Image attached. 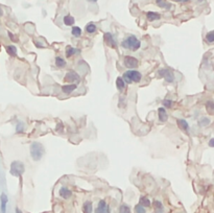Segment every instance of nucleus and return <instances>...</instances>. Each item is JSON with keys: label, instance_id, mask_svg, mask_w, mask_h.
Returning a JSON list of instances; mask_svg holds the SVG:
<instances>
[{"label": "nucleus", "instance_id": "nucleus-1", "mask_svg": "<svg viewBox=\"0 0 214 213\" xmlns=\"http://www.w3.org/2000/svg\"><path fill=\"white\" fill-rule=\"evenodd\" d=\"M29 151H30V157L33 161H40L45 154V148H44L43 144L40 142L31 143L29 146Z\"/></svg>", "mask_w": 214, "mask_h": 213}, {"label": "nucleus", "instance_id": "nucleus-2", "mask_svg": "<svg viewBox=\"0 0 214 213\" xmlns=\"http://www.w3.org/2000/svg\"><path fill=\"white\" fill-rule=\"evenodd\" d=\"M121 46L126 49H130L133 51H137V50L140 48L141 46V42L137 39L136 36L134 35H130L121 42Z\"/></svg>", "mask_w": 214, "mask_h": 213}, {"label": "nucleus", "instance_id": "nucleus-3", "mask_svg": "<svg viewBox=\"0 0 214 213\" xmlns=\"http://www.w3.org/2000/svg\"><path fill=\"white\" fill-rule=\"evenodd\" d=\"M123 81L126 84H132V83H139L142 79V74L139 71L135 70V69H129L128 71L123 73L122 76Z\"/></svg>", "mask_w": 214, "mask_h": 213}, {"label": "nucleus", "instance_id": "nucleus-4", "mask_svg": "<svg viewBox=\"0 0 214 213\" xmlns=\"http://www.w3.org/2000/svg\"><path fill=\"white\" fill-rule=\"evenodd\" d=\"M25 171V166L21 161H13L10 164V172L14 177H21Z\"/></svg>", "mask_w": 214, "mask_h": 213}, {"label": "nucleus", "instance_id": "nucleus-5", "mask_svg": "<svg viewBox=\"0 0 214 213\" xmlns=\"http://www.w3.org/2000/svg\"><path fill=\"white\" fill-rule=\"evenodd\" d=\"M123 63H124V66L129 69H135L138 67L139 65V61L137 60L136 58L134 56H126L123 59Z\"/></svg>", "mask_w": 214, "mask_h": 213}, {"label": "nucleus", "instance_id": "nucleus-6", "mask_svg": "<svg viewBox=\"0 0 214 213\" xmlns=\"http://www.w3.org/2000/svg\"><path fill=\"white\" fill-rule=\"evenodd\" d=\"M158 73L161 77H163V79L167 82V83H172V82L175 81V75H173V73L171 72L169 69L161 68L160 70L158 71Z\"/></svg>", "mask_w": 214, "mask_h": 213}, {"label": "nucleus", "instance_id": "nucleus-7", "mask_svg": "<svg viewBox=\"0 0 214 213\" xmlns=\"http://www.w3.org/2000/svg\"><path fill=\"white\" fill-rule=\"evenodd\" d=\"M64 81L67 82V83L78 84L80 83V75L75 72V71H69V72H67V74L65 75Z\"/></svg>", "mask_w": 214, "mask_h": 213}, {"label": "nucleus", "instance_id": "nucleus-8", "mask_svg": "<svg viewBox=\"0 0 214 213\" xmlns=\"http://www.w3.org/2000/svg\"><path fill=\"white\" fill-rule=\"evenodd\" d=\"M103 40H105L106 44H107L108 46H110V47L112 48H117V43H116V40L114 39L113 35H112L111 33H106L105 35H103Z\"/></svg>", "mask_w": 214, "mask_h": 213}, {"label": "nucleus", "instance_id": "nucleus-9", "mask_svg": "<svg viewBox=\"0 0 214 213\" xmlns=\"http://www.w3.org/2000/svg\"><path fill=\"white\" fill-rule=\"evenodd\" d=\"M96 213H110V207L105 200H100L96 208Z\"/></svg>", "mask_w": 214, "mask_h": 213}, {"label": "nucleus", "instance_id": "nucleus-10", "mask_svg": "<svg viewBox=\"0 0 214 213\" xmlns=\"http://www.w3.org/2000/svg\"><path fill=\"white\" fill-rule=\"evenodd\" d=\"M59 194H60V197H63V199L68 200L72 197V191L70 189L67 188V187H61L60 190H59Z\"/></svg>", "mask_w": 214, "mask_h": 213}, {"label": "nucleus", "instance_id": "nucleus-11", "mask_svg": "<svg viewBox=\"0 0 214 213\" xmlns=\"http://www.w3.org/2000/svg\"><path fill=\"white\" fill-rule=\"evenodd\" d=\"M158 116H159V120H160L161 122H166L167 120H168V114H167L164 107H161L158 109Z\"/></svg>", "mask_w": 214, "mask_h": 213}, {"label": "nucleus", "instance_id": "nucleus-12", "mask_svg": "<svg viewBox=\"0 0 214 213\" xmlns=\"http://www.w3.org/2000/svg\"><path fill=\"white\" fill-rule=\"evenodd\" d=\"M0 203H1V213H6V205L8 203V197L5 193H1L0 195Z\"/></svg>", "mask_w": 214, "mask_h": 213}, {"label": "nucleus", "instance_id": "nucleus-13", "mask_svg": "<svg viewBox=\"0 0 214 213\" xmlns=\"http://www.w3.org/2000/svg\"><path fill=\"white\" fill-rule=\"evenodd\" d=\"M77 88V85L76 84H68V85H64L62 87V91L64 92L65 94H70L74 90H76Z\"/></svg>", "mask_w": 214, "mask_h": 213}, {"label": "nucleus", "instance_id": "nucleus-14", "mask_svg": "<svg viewBox=\"0 0 214 213\" xmlns=\"http://www.w3.org/2000/svg\"><path fill=\"white\" fill-rule=\"evenodd\" d=\"M146 18L148 21H156L161 19V15L156 12H147L146 13Z\"/></svg>", "mask_w": 214, "mask_h": 213}, {"label": "nucleus", "instance_id": "nucleus-15", "mask_svg": "<svg viewBox=\"0 0 214 213\" xmlns=\"http://www.w3.org/2000/svg\"><path fill=\"white\" fill-rule=\"evenodd\" d=\"M126 83L123 81L122 76H118L117 79H116V87H117V89L119 90L120 92H122L126 89Z\"/></svg>", "mask_w": 214, "mask_h": 213}, {"label": "nucleus", "instance_id": "nucleus-16", "mask_svg": "<svg viewBox=\"0 0 214 213\" xmlns=\"http://www.w3.org/2000/svg\"><path fill=\"white\" fill-rule=\"evenodd\" d=\"M82 212L84 213H92L93 212L92 202L86 201L84 204H82Z\"/></svg>", "mask_w": 214, "mask_h": 213}, {"label": "nucleus", "instance_id": "nucleus-17", "mask_svg": "<svg viewBox=\"0 0 214 213\" xmlns=\"http://www.w3.org/2000/svg\"><path fill=\"white\" fill-rule=\"evenodd\" d=\"M63 22H64V24L67 25V26H73L74 22H75V19H74V17H72L71 15H66V16L63 18Z\"/></svg>", "mask_w": 214, "mask_h": 213}, {"label": "nucleus", "instance_id": "nucleus-18", "mask_svg": "<svg viewBox=\"0 0 214 213\" xmlns=\"http://www.w3.org/2000/svg\"><path fill=\"white\" fill-rule=\"evenodd\" d=\"M152 204H154L155 211H156V213H164V207H163V204L161 203L160 201L155 200Z\"/></svg>", "mask_w": 214, "mask_h": 213}, {"label": "nucleus", "instance_id": "nucleus-19", "mask_svg": "<svg viewBox=\"0 0 214 213\" xmlns=\"http://www.w3.org/2000/svg\"><path fill=\"white\" fill-rule=\"evenodd\" d=\"M139 204L141 206H143L144 208H149L152 206V203H150L149 199L147 197H140L139 199Z\"/></svg>", "mask_w": 214, "mask_h": 213}, {"label": "nucleus", "instance_id": "nucleus-20", "mask_svg": "<svg viewBox=\"0 0 214 213\" xmlns=\"http://www.w3.org/2000/svg\"><path fill=\"white\" fill-rule=\"evenodd\" d=\"M177 123H178V125H179V128H181V130H183V131L189 130V124H188V122L186 121L185 119H178Z\"/></svg>", "mask_w": 214, "mask_h": 213}, {"label": "nucleus", "instance_id": "nucleus-21", "mask_svg": "<svg viewBox=\"0 0 214 213\" xmlns=\"http://www.w3.org/2000/svg\"><path fill=\"white\" fill-rule=\"evenodd\" d=\"M85 30H86L87 33H94L95 31L97 30V27H96V25H95L94 23L90 22V23H88V24L86 25V27H85Z\"/></svg>", "mask_w": 214, "mask_h": 213}, {"label": "nucleus", "instance_id": "nucleus-22", "mask_svg": "<svg viewBox=\"0 0 214 213\" xmlns=\"http://www.w3.org/2000/svg\"><path fill=\"white\" fill-rule=\"evenodd\" d=\"M75 53H78V50L75 47H72V46H67L66 47V56L67 58H71L73 56Z\"/></svg>", "mask_w": 214, "mask_h": 213}, {"label": "nucleus", "instance_id": "nucleus-23", "mask_svg": "<svg viewBox=\"0 0 214 213\" xmlns=\"http://www.w3.org/2000/svg\"><path fill=\"white\" fill-rule=\"evenodd\" d=\"M156 3H157V5L161 8H166V10H169V8L171 7V4L168 3V2H166L165 0H156Z\"/></svg>", "mask_w": 214, "mask_h": 213}, {"label": "nucleus", "instance_id": "nucleus-24", "mask_svg": "<svg viewBox=\"0 0 214 213\" xmlns=\"http://www.w3.org/2000/svg\"><path fill=\"white\" fill-rule=\"evenodd\" d=\"M5 49H6V52H7L10 56H17V47L15 45H7Z\"/></svg>", "mask_w": 214, "mask_h": 213}, {"label": "nucleus", "instance_id": "nucleus-25", "mask_svg": "<svg viewBox=\"0 0 214 213\" xmlns=\"http://www.w3.org/2000/svg\"><path fill=\"white\" fill-rule=\"evenodd\" d=\"M56 65L59 67V68H64V67H66L67 63H66V61L62 58V56H56Z\"/></svg>", "mask_w": 214, "mask_h": 213}, {"label": "nucleus", "instance_id": "nucleus-26", "mask_svg": "<svg viewBox=\"0 0 214 213\" xmlns=\"http://www.w3.org/2000/svg\"><path fill=\"white\" fill-rule=\"evenodd\" d=\"M206 110L209 114L213 115L214 114V102H212V100H208V102H206Z\"/></svg>", "mask_w": 214, "mask_h": 213}, {"label": "nucleus", "instance_id": "nucleus-27", "mask_svg": "<svg viewBox=\"0 0 214 213\" xmlns=\"http://www.w3.org/2000/svg\"><path fill=\"white\" fill-rule=\"evenodd\" d=\"M71 33L73 37L78 38L82 36V29H80V27H78V26H73L71 29Z\"/></svg>", "mask_w": 214, "mask_h": 213}, {"label": "nucleus", "instance_id": "nucleus-28", "mask_svg": "<svg viewBox=\"0 0 214 213\" xmlns=\"http://www.w3.org/2000/svg\"><path fill=\"white\" fill-rule=\"evenodd\" d=\"M118 212L119 213H131V208L129 207L126 204H122V205H120L119 209H118Z\"/></svg>", "mask_w": 214, "mask_h": 213}, {"label": "nucleus", "instance_id": "nucleus-29", "mask_svg": "<svg viewBox=\"0 0 214 213\" xmlns=\"http://www.w3.org/2000/svg\"><path fill=\"white\" fill-rule=\"evenodd\" d=\"M209 124H210V119H209L208 117H203L202 119L198 121V125L203 126V128H205V126H208Z\"/></svg>", "mask_w": 214, "mask_h": 213}, {"label": "nucleus", "instance_id": "nucleus-30", "mask_svg": "<svg viewBox=\"0 0 214 213\" xmlns=\"http://www.w3.org/2000/svg\"><path fill=\"white\" fill-rule=\"evenodd\" d=\"M25 131V125L23 122H18L16 125V132L17 133H24Z\"/></svg>", "mask_w": 214, "mask_h": 213}, {"label": "nucleus", "instance_id": "nucleus-31", "mask_svg": "<svg viewBox=\"0 0 214 213\" xmlns=\"http://www.w3.org/2000/svg\"><path fill=\"white\" fill-rule=\"evenodd\" d=\"M206 41L208 43H213L214 42V30L209 31L208 33L206 35Z\"/></svg>", "mask_w": 214, "mask_h": 213}, {"label": "nucleus", "instance_id": "nucleus-32", "mask_svg": "<svg viewBox=\"0 0 214 213\" xmlns=\"http://www.w3.org/2000/svg\"><path fill=\"white\" fill-rule=\"evenodd\" d=\"M135 213H146V209L140 204H138V205L135 206Z\"/></svg>", "mask_w": 214, "mask_h": 213}, {"label": "nucleus", "instance_id": "nucleus-33", "mask_svg": "<svg viewBox=\"0 0 214 213\" xmlns=\"http://www.w3.org/2000/svg\"><path fill=\"white\" fill-rule=\"evenodd\" d=\"M162 105L165 108H171L172 107V100L170 99H163L162 100Z\"/></svg>", "mask_w": 214, "mask_h": 213}, {"label": "nucleus", "instance_id": "nucleus-34", "mask_svg": "<svg viewBox=\"0 0 214 213\" xmlns=\"http://www.w3.org/2000/svg\"><path fill=\"white\" fill-rule=\"evenodd\" d=\"M7 35H8V37H10V41H13V42H18V38L16 37V36H14L13 35L10 31H8L7 33Z\"/></svg>", "mask_w": 214, "mask_h": 213}, {"label": "nucleus", "instance_id": "nucleus-35", "mask_svg": "<svg viewBox=\"0 0 214 213\" xmlns=\"http://www.w3.org/2000/svg\"><path fill=\"white\" fill-rule=\"evenodd\" d=\"M209 146L210 147H214V138H212V139H210V140H209Z\"/></svg>", "mask_w": 214, "mask_h": 213}, {"label": "nucleus", "instance_id": "nucleus-36", "mask_svg": "<svg viewBox=\"0 0 214 213\" xmlns=\"http://www.w3.org/2000/svg\"><path fill=\"white\" fill-rule=\"evenodd\" d=\"M172 1L175 2H180V3H186V2H189L190 0H172Z\"/></svg>", "mask_w": 214, "mask_h": 213}, {"label": "nucleus", "instance_id": "nucleus-37", "mask_svg": "<svg viewBox=\"0 0 214 213\" xmlns=\"http://www.w3.org/2000/svg\"><path fill=\"white\" fill-rule=\"evenodd\" d=\"M16 213H23V211H21L18 207H16Z\"/></svg>", "mask_w": 214, "mask_h": 213}, {"label": "nucleus", "instance_id": "nucleus-38", "mask_svg": "<svg viewBox=\"0 0 214 213\" xmlns=\"http://www.w3.org/2000/svg\"><path fill=\"white\" fill-rule=\"evenodd\" d=\"M3 15V10H2V8L0 7V16H2Z\"/></svg>", "mask_w": 214, "mask_h": 213}, {"label": "nucleus", "instance_id": "nucleus-39", "mask_svg": "<svg viewBox=\"0 0 214 213\" xmlns=\"http://www.w3.org/2000/svg\"><path fill=\"white\" fill-rule=\"evenodd\" d=\"M89 1H90V2H96L97 0H89Z\"/></svg>", "mask_w": 214, "mask_h": 213}, {"label": "nucleus", "instance_id": "nucleus-40", "mask_svg": "<svg viewBox=\"0 0 214 213\" xmlns=\"http://www.w3.org/2000/svg\"><path fill=\"white\" fill-rule=\"evenodd\" d=\"M198 2H202V1H205V0H198Z\"/></svg>", "mask_w": 214, "mask_h": 213}]
</instances>
